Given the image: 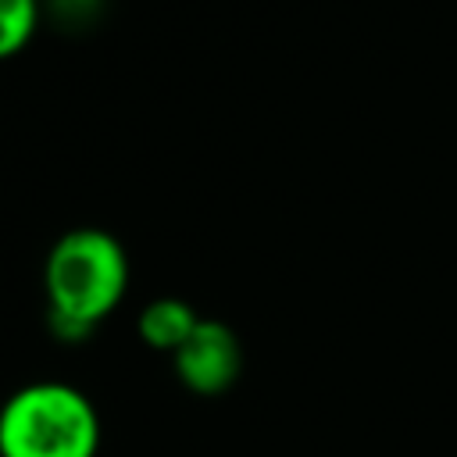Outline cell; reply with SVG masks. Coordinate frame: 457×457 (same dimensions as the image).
Returning <instances> with one entry per match:
<instances>
[{"instance_id": "cell-4", "label": "cell", "mask_w": 457, "mask_h": 457, "mask_svg": "<svg viewBox=\"0 0 457 457\" xmlns=\"http://www.w3.org/2000/svg\"><path fill=\"white\" fill-rule=\"evenodd\" d=\"M196 314L189 303L175 300V296H164V300H154L143 314H139V336L154 346V350H179L186 343V336L196 328Z\"/></svg>"}, {"instance_id": "cell-2", "label": "cell", "mask_w": 457, "mask_h": 457, "mask_svg": "<svg viewBox=\"0 0 457 457\" xmlns=\"http://www.w3.org/2000/svg\"><path fill=\"white\" fill-rule=\"evenodd\" d=\"M129 264L121 246L100 228H75L46 257L50 311L96 325L125 293Z\"/></svg>"}, {"instance_id": "cell-1", "label": "cell", "mask_w": 457, "mask_h": 457, "mask_svg": "<svg viewBox=\"0 0 457 457\" xmlns=\"http://www.w3.org/2000/svg\"><path fill=\"white\" fill-rule=\"evenodd\" d=\"M96 443V411L71 386H25L0 411V457H93Z\"/></svg>"}, {"instance_id": "cell-3", "label": "cell", "mask_w": 457, "mask_h": 457, "mask_svg": "<svg viewBox=\"0 0 457 457\" xmlns=\"http://www.w3.org/2000/svg\"><path fill=\"white\" fill-rule=\"evenodd\" d=\"M179 378L196 393H225L243 371V350L228 325L196 321L186 343L171 353Z\"/></svg>"}, {"instance_id": "cell-6", "label": "cell", "mask_w": 457, "mask_h": 457, "mask_svg": "<svg viewBox=\"0 0 457 457\" xmlns=\"http://www.w3.org/2000/svg\"><path fill=\"white\" fill-rule=\"evenodd\" d=\"M50 332H54L61 343H79V339H86V336L93 332V325H86V321H75V318H68V314L50 311Z\"/></svg>"}, {"instance_id": "cell-5", "label": "cell", "mask_w": 457, "mask_h": 457, "mask_svg": "<svg viewBox=\"0 0 457 457\" xmlns=\"http://www.w3.org/2000/svg\"><path fill=\"white\" fill-rule=\"evenodd\" d=\"M36 29V0H0V57L18 54Z\"/></svg>"}]
</instances>
